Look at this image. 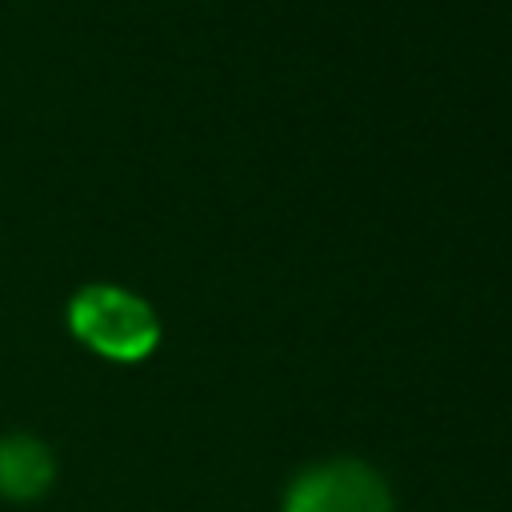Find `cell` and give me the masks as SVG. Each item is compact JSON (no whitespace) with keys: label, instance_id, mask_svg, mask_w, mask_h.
<instances>
[{"label":"cell","instance_id":"cell-3","mask_svg":"<svg viewBox=\"0 0 512 512\" xmlns=\"http://www.w3.org/2000/svg\"><path fill=\"white\" fill-rule=\"evenodd\" d=\"M56 476L52 448L28 432L0 436V496L4 500H36L48 492Z\"/></svg>","mask_w":512,"mask_h":512},{"label":"cell","instance_id":"cell-2","mask_svg":"<svg viewBox=\"0 0 512 512\" xmlns=\"http://www.w3.org/2000/svg\"><path fill=\"white\" fill-rule=\"evenodd\" d=\"M284 512H392V492L364 460H324L288 484Z\"/></svg>","mask_w":512,"mask_h":512},{"label":"cell","instance_id":"cell-1","mask_svg":"<svg viewBox=\"0 0 512 512\" xmlns=\"http://www.w3.org/2000/svg\"><path fill=\"white\" fill-rule=\"evenodd\" d=\"M68 328L104 360L136 364L156 352L160 320L136 292L120 284H88L68 304Z\"/></svg>","mask_w":512,"mask_h":512}]
</instances>
